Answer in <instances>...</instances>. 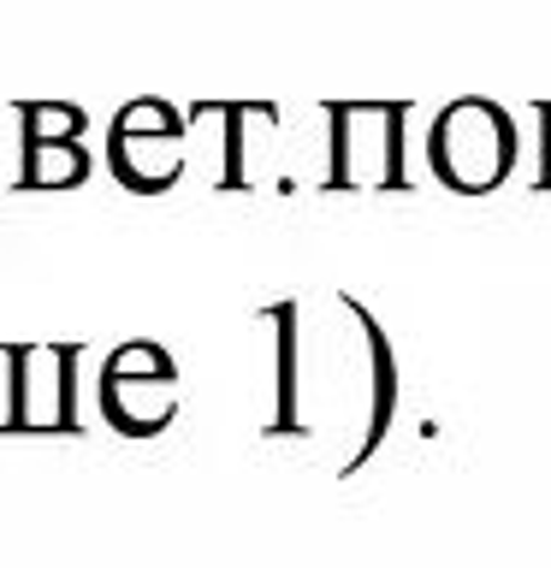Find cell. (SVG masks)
Instances as JSON below:
<instances>
[{"instance_id":"obj_1","label":"cell","mask_w":551,"mask_h":568,"mask_svg":"<svg viewBox=\"0 0 551 568\" xmlns=\"http://www.w3.org/2000/svg\"><path fill=\"white\" fill-rule=\"evenodd\" d=\"M320 119L332 131L320 190H409V101H327Z\"/></svg>"},{"instance_id":"obj_7","label":"cell","mask_w":551,"mask_h":568,"mask_svg":"<svg viewBox=\"0 0 551 568\" xmlns=\"http://www.w3.org/2000/svg\"><path fill=\"white\" fill-rule=\"evenodd\" d=\"M18 149H48V142H83V106L71 101H12Z\"/></svg>"},{"instance_id":"obj_10","label":"cell","mask_w":551,"mask_h":568,"mask_svg":"<svg viewBox=\"0 0 551 568\" xmlns=\"http://www.w3.org/2000/svg\"><path fill=\"white\" fill-rule=\"evenodd\" d=\"M533 124H540V166H533V190H551V101L533 106Z\"/></svg>"},{"instance_id":"obj_5","label":"cell","mask_w":551,"mask_h":568,"mask_svg":"<svg viewBox=\"0 0 551 568\" xmlns=\"http://www.w3.org/2000/svg\"><path fill=\"white\" fill-rule=\"evenodd\" d=\"M101 415L119 426L124 438L167 433L178 415V379H131V373L101 367Z\"/></svg>"},{"instance_id":"obj_2","label":"cell","mask_w":551,"mask_h":568,"mask_svg":"<svg viewBox=\"0 0 551 568\" xmlns=\"http://www.w3.org/2000/svg\"><path fill=\"white\" fill-rule=\"evenodd\" d=\"M427 166L457 195L498 190L515 172V113H504L487 95H462L439 106L433 131H427Z\"/></svg>"},{"instance_id":"obj_4","label":"cell","mask_w":551,"mask_h":568,"mask_svg":"<svg viewBox=\"0 0 551 568\" xmlns=\"http://www.w3.org/2000/svg\"><path fill=\"white\" fill-rule=\"evenodd\" d=\"M78 349H30L18 344V403L12 433H78Z\"/></svg>"},{"instance_id":"obj_6","label":"cell","mask_w":551,"mask_h":568,"mask_svg":"<svg viewBox=\"0 0 551 568\" xmlns=\"http://www.w3.org/2000/svg\"><path fill=\"white\" fill-rule=\"evenodd\" d=\"M96 172L83 142H48V149H18V190H78L83 178Z\"/></svg>"},{"instance_id":"obj_3","label":"cell","mask_w":551,"mask_h":568,"mask_svg":"<svg viewBox=\"0 0 551 568\" xmlns=\"http://www.w3.org/2000/svg\"><path fill=\"white\" fill-rule=\"evenodd\" d=\"M107 166L124 190L137 195H160L184 178V113L160 95H137L124 101L113 124H107Z\"/></svg>"},{"instance_id":"obj_9","label":"cell","mask_w":551,"mask_h":568,"mask_svg":"<svg viewBox=\"0 0 551 568\" xmlns=\"http://www.w3.org/2000/svg\"><path fill=\"white\" fill-rule=\"evenodd\" d=\"M12 403H18V349H0V433H12Z\"/></svg>"},{"instance_id":"obj_8","label":"cell","mask_w":551,"mask_h":568,"mask_svg":"<svg viewBox=\"0 0 551 568\" xmlns=\"http://www.w3.org/2000/svg\"><path fill=\"white\" fill-rule=\"evenodd\" d=\"M107 367L113 373H131V379H178L172 355L160 344H119L113 355H107Z\"/></svg>"}]
</instances>
